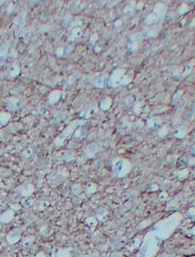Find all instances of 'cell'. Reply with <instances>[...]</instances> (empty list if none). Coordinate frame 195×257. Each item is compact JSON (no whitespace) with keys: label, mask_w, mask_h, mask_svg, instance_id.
Wrapping results in <instances>:
<instances>
[{"label":"cell","mask_w":195,"mask_h":257,"mask_svg":"<svg viewBox=\"0 0 195 257\" xmlns=\"http://www.w3.org/2000/svg\"><path fill=\"white\" fill-rule=\"evenodd\" d=\"M107 84H109V78L107 76H102L99 77L96 81L95 86L96 88H105L107 86Z\"/></svg>","instance_id":"7c38bea8"},{"label":"cell","mask_w":195,"mask_h":257,"mask_svg":"<svg viewBox=\"0 0 195 257\" xmlns=\"http://www.w3.org/2000/svg\"><path fill=\"white\" fill-rule=\"evenodd\" d=\"M193 63H188L187 65L186 66V69H185L184 74H183V76H184L191 73V71H192V70H193Z\"/></svg>","instance_id":"4316f807"},{"label":"cell","mask_w":195,"mask_h":257,"mask_svg":"<svg viewBox=\"0 0 195 257\" xmlns=\"http://www.w3.org/2000/svg\"><path fill=\"white\" fill-rule=\"evenodd\" d=\"M71 252L70 249H63L58 250L56 253V257H71Z\"/></svg>","instance_id":"ffe728a7"},{"label":"cell","mask_w":195,"mask_h":257,"mask_svg":"<svg viewBox=\"0 0 195 257\" xmlns=\"http://www.w3.org/2000/svg\"><path fill=\"white\" fill-rule=\"evenodd\" d=\"M111 257H121V255L120 253H118V252H115V253L112 254Z\"/></svg>","instance_id":"8d00e7d4"},{"label":"cell","mask_w":195,"mask_h":257,"mask_svg":"<svg viewBox=\"0 0 195 257\" xmlns=\"http://www.w3.org/2000/svg\"><path fill=\"white\" fill-rule=\"evenodd\" d=\"M2 3H3V2H0V5H1V4H2Z\"/></svg>","instance_id":"b9f144b4"},{"label":"cell","mask_w":195,"mask_h":257,"mask_svg":"<svg viewBox=\"0 0 195 257\" xmlns=\"http://www.w3.org/2000/svg\"><path fill=\"white\" fill-rule=\"evenodd\" d=\"M32 155H33V149L32 148H28V149H26L24 152H23V153H22V157L25 158V159H28Z\"/></svg>","instance_id":"d4e9b609"},{"label":"cell","mask_w":195,"mask_h":257,"mask_svg":"<svg viewBox=\"0 0 195 257\" xmlns=\"http://www.w3.org/2000/svg\"><path fill=\"white\" fill-rule=\"evenodd\" d=\"M160 20V17H158V16H156L155 14H153V13H152V14H149L148 16H147V17L146 18V20H145V23H146V24H154V23H158V21Z\"/></svg>","instance_id":"4fadbf2b"},{"label":"cell","mask_w":195,"mask_h":257,"mask_svg":"<svg viewBox=\"0 0 195 257\" xmlns=\"http://www.w3.org/2000/svg\"><path fill=\"white\" fill-rule=\"evenodd\" d=\"M32 201L31 200H24V201H23V204H24V206H25V207H30V206H31L32 205Z\"/></svg>","instance_id":"e575fe53"},{"label":"cell","mask_w":195,"mask_h":257,"mask_svg":"<svg viewBox=\"0 0 195 257\" xmlns=\"http://www.w3.org/2000/svg\"><path fill=\"white\" fill-rule=\"evenodd\" d=\"M14 217V211L12 209H7L0 215V222L9 223L12 221Z\"/></svg>","instance_id":"8992f818"},{"label":"cell","mask_w":195,"mask_h":257,"mask_svg":"<svg viewBox=\"0 0 195 257\" xmlns=\"http://www.w3.org/2000/svg\"><path fill=\"white\" fill-rule=\"evenodd\" d=\"M191 152L193 153V154H194L195 155V146H193L191 148Z\"/></svg>","instance_id":"74e56055"},{"label":"cell","mask_w":195,"mask_h":257,"mask_svg":"<svg viewBox=\"0 0 195 257\" xmlns=\"http://www.w3.org/2000/svg\"><path fill=\"white\" fill-rule=\"evenodd\" d=\"M106 214H107V210L105 209H99L96 212V216H97L98 219H102L103 216H105Z\"/></svg>","instance_id":"484cf974"},{"label":"cell","mask_w":195,"mask_h":257,"mask_svg":"<svg viewBox=\"0 0 195 257\" xmlns=\"http://www.w3.org/2000/svg\"><path fill=\"white\" fill-rule=\"evenodd\" d=\"M124 75H125V70L121 69L115 70L113 72L111 77L109 80V84L112 87H118L121 84V81Z\"/></svg>","instance_id":"3957f363"},{"label":"cell","mask_w":195,"mask_h":257,"mask_svg":"<svg viewBox=\"0 0 195 257\" xmlns=\"http://www.w3.org/2000/svg\"><path fill=\"white\" fill-rule=\"evenodd\" d=\"M80 123H81V121H80V120H75V121H73L70 125H68V126H67V128L63 131V132L62 133V135H60L59 137H57V138L55 139V141H54L55 145H56L57 146H61V145L63 143V140H64V139H65L66 137L70 136V134L72 133V132L77 128V126L79 125Z\"/></svg>","instance_id":"7a4b0ae2"},{"label":"cell","mask_w":195,"mask_h":257,"mask_svg":"<svg viewBox=\"0 0 195 257\" xmlns=\"http://www.w3.org/2000/svg\"><path fill=\"white\" fill-rule=\"evenodd\" d=\"M160 124V120L159 119V118H152L150 119L148 121H147V126L149 128H155L157 125H159Z\"/></svg>","instance_id":"d6986e66"},{"label":"cell","mask_w":195,"mask_h":257,"mask_svg":"<svg viewBox=\"0 0 195 257\" xmlns=\"http://www.w3.org/2000/svg\"><path fill=\"white\" fill-rule=\"evenodd\" d=\"M34 241H35V237L33 236H28V237H26L24 240V242H23V245L24 246V247H30V246H31L32 245V243H34Z\"/></svg>","instance_id":"603a6c76"},{"label":"cell","mask_w":195,"mask_h":257,"mask_svg":"<svg viewBox=\"0 0 195 257\" xmlns=\"http://www.w3.org/2000/svg\"><path fill=\"white\" fill-rule=\"evenodd\" d=\"M0 257H1V256H0Z\"/></svg>","instance_id":"ee69618b"},{"label":"cell","mask_w":195,"mask_h":257,"mask_svg":"<svg viewBox=\"0 0 195 257\" xmlns=\"http://www.w3.org/2000/svg\"><path fill=\"white\" fill-rule=\"evenodd\" d=\"M96 190V185L94 184L93 183L88 184V185L86 186V189H85V191H86L88 194H91V193L95 192Z\"/></svg>","instance_id":"cb8c5ba5"},{"label":"cell","mask_w":195,"mask_h":257,"mask_svg":"<svg viewBox=\"0 0 195 257\" xmlns=\"http://www.w3.org/2000/svg\"><path fill=\"white\" fill-rule=\"evenodd\" d=\"M143 39V36L141 33H134L131 36V41L133 42V43H138V42H141Z\"/></svg>","instance_id":"44dd1931"},{"label":"cell","mask_w":195,"mask_h":257,"mask_svg":"<svg viewBox=\"0 0 195 257\" xmlns=\"http://www.w3.org/2000/svg\"><path fill=\"white\" fill-rule=\"evenodd\" d=\"M187 132V127H185V126H181V127L178 128V129L176 130V132H175V133H174V136H175L176 138L182 139V138H184V137L186 136Z\"/></svg>","instance_id":"5bb4252c"},{"label":"cell","mask_w":195,"mask_h":257,"mask_svg":"<svg viewBox=\"0 0 195 257\" xmlns=\"http://www.w3.org/2000/svg\"><path fill=\"white\" fill-rule=\"evenodd\" d=\"M21 101L18 99L11 98L6 101V107L8 111H17L21 107Z\"/></svg>","instance_id":"5b68a950"},{"label":"cell","mask_w":195,"mask_h":257,"mask_svg":"<svg viewBox=\"0 0 195 257\" xmlns=\"http://www.w3.org/2000/svg\"><path fill=\"white\" fill-rule=\"evenodd\" d=\"M132 166L128 160L124 159H115L113 160L112 170L113 173L118 178H122L130 172Z\"/></svg>","instance_id":"6da1fadb"},{"label":"cell","mask_w":195,"mask_h":257,"mask_svg":"<svg viewBox=\"0 0 195 257\" xmlns=\"http://www.w3.org/2000/svg\"><path fill=\"white\" fill-rule=\"evenodd\" d=\"M63 158H64V159L66 160V161H71V160L73 159V158H74V154L71 152H67V153H65Z\"/></svg>","instance_id":"4dcf8cb0"},{"label":"cell","mask_w":195,"mask_h":257,"mask_svg":"<svg viewBox=\"0 0 195 257\" xmlns=\"http://www.w3.org/2000/svg\"><path fill=\"white\" fill-rule=\"evenodd\" d=\"M124 12L127 15H131L133 13V8L131 6H127L124 9Z\"/></svg>","instance_id":"836d02e7"},{"label":"cell","mask_w":195,"mask_h":257,"mask_svg":"<svg viewBox=\"0 0 195 257\" xmlns=\"http://www.w3.org/2000/svg\"><path fill=\"white\" fill-rule=\"evenodd\" d=\"M162 257H174L173 255H164Z\"/></svg>","instance_id":"f35d334b"},{"label":"cell","mask_w":195,"mask_h":257,"mask_svg":"<svg viewBox=\"0 0 195 257\" xmlns=\"http://www.w3.org/2000/svg\"><path fill=\"white\" fill-rule=\"evenodd\" d=\"M188 11V6L186 5V4H182L181 5V6L180 7V10H179V13H181V14H183V13H185L186 11Z\"/></svg>","instance_id":"1f68e13d"},{"label":"cell","mask_w":195,"mask_h":257,"mask_svg":"<svg viewBox=\"0 0 195 257\" xmlns=\"http://www.w3.org/2000/svg\"><path fill=\"white\" fill-rule=\"evenodd\" d=\"M10 119H11V114L9 113H0V124H1V125L7 124Z\"/></svg>","instance_id":"2e32d148"},{"label":"cell","mask_w":195,"mask_h":257,"mask_svg":"<svg viewBox=\"0 0 195 257\" xmlns=\"http://www.w3.org/2000/svg\"><path fill=\"white\" fill-rule=\"evenodd\" d=\"M35 257H46V255H45V254L43 252H39V253H37Z\"/></svg>","instance_id":"d590c367"},{"label":"cell","mask_w":195,"mask_h":257,"mask_svg":"<svg viewBox=\"0 0 195 257\" xmlns=\"http://www.w3.org/2000/svg\"><path fill=\"white\" fill-rule=\"evenodd\" d=\"M8 44H3L0 46V66H3L7 58Z\"/></svg>","instance_id":"ba28073f"},{"label":"cell","mask_w":195,"mask_h":257,"mask_svg":"<svg viewBox=\"0 0 195 257\" xmlns=\"http://www.w3.org/2000/svg\"><path fill=\"white\" fill-rule=\"evenodd\" d=\"M194 112H195V103H194Z\"/></svg>","instance_id":"60d3db41"},{"label":"cell","mask_w":195,"mask_h":257,"mask_svg":"<svg viewBox=\"0 0 195 257\" xmlns=\"http://www.w3.org/2000/svg\"><path fill=\"white\" fill-rule=\"evenodd\" d=\"M25 14H26V12L24 11V12H22L19 15H17L14 20L15 23L17 24V25L22 24L24 23V19H25Z\"/></svg>","instance_id":"7402d4cb"},{"label":"cell","mask_w":195,"mask_h":257,"mask_svg":"<svg viewBox=\"0 0 195 257\" xmlns=\"http://www.w3.org/2000/svg\"><path fill=\"white\" fill-rule=\"evenodd\" d=\"M98 145L96 143H91L90 145H88L86 148V154L88 157H93L94 155H96V153L98 152Z\"/></svg>","instance_id":"30bf717a"},{"label":"cell","mask_w":195,"mask_h":257,"mask_svg":"<svg viewBox=\"0 0 195 257\" xmlns=\"http://www.w3.org/2000/svg\"><path fill=\"white\" fill-rule=\"evenodd\" d=\"M81 190H82V189H81L80 184H74V185L72 186V191H73L74 194L78 195L81 192Z\"/></svg>","instance_id":"f546056e"},{"label":"cell","mask_w":195,"mask_h":257,"mask_svg":"<svg viewBox=\"0 0 195 257\" xmlns=\"http://www.w3.org/2000/svg\"><path fill=\"white\" fill-rule=\"evenodd\" d=\"M80 257H90L89 255H81Z\"/></svg>","instance_id":"ab89813d"},{"label":"cell","mask_w":195,"mask_h":257,"mask_svg":"<svg viewBox=\"0 0 195 257\" xmlns=\"http://www.w3.org/2000/svg\"><path fill=\"white\" fill-rule=\"evenodd\" d=\"M22 231L20 229H13L11 231H10L6 236V242L10 245H13L19 242L21 239Z\"/></svg>","instance_id":"277c9868"},{"label":"cell","mask_w":195,"mask_h":257,"mask_svg":"<svg viewBox=\"0 0 195 257\" xmlns=\"http://www.w3.org/2000/svg\"><path fill=\"white\" fill-rule=\"evenodd\" d=\"M70 48L69 47V46H63V47H61V48H59V49H57L56 51V56H60V57H62V56H66L69 52L70 51Z\"/></svg>","instance_id":"9a60e30c"},{"label":"cell","mask_w":195,"mask_h":257,"mask_svg":"<svg viewBox=\"0 0 195 257\" xmlns=\"http://www.w3.org/2000/svg\"><path fill=\"white\" fill-rule=\"evenodd\" d=\"M167 133V128L166 127V126H162V127L160 128V132H159V136H160V137H163V136H165Z\"/></svg>","instance_id":"d6a6232c"},{"label":"cell","mask_w":195,"mask_h":257,"mask_svg":"<svg viewBox=\"0 0 195 257\" xmlns=\"http://www.w3.org/2000/svg\"><path fill=\"white\" fill-rule=\"evenodd\" d=\"M153 14L158 16L160 18L162 17H164V15L166 14V6L163 4H161V3L157 4L154 6V9H153Z\"/></svg>","instance_id":"9c48e42d"},{"label":"cell","mask_w":195,"mask_h":257,"mask_svg":"<svg viewBox=\"0 0 195 257\" xmlns=\"http://www.w3.org/2000/svg\"><path fill=\"white\" fill-rule=\"evenodd\" d=\"M34 192V186L31 184H26L23 185L19 190V194L22 197H30Z\"/></svg>","instance_id":"52a82bcc"},{"label":"cell","mask_w":195,"mask_h":257,"mask_svg":"<svg viewBox=\"0 0 195 257\" xmlns=\"http://www.w3.org/2000/svg\"><path fill=\"white\" fill-rule=\"evenodd\" d=\"M10 75L11 77H16L17 76L19 75L20 73V70H19V67L16 64H13L10 67Z\"/></svg>","instance_id":"e0dca14e"},{"label":"cell","mask_w":195,"mask_h":257,"mask_svg":"<svg viewBox=\"0 0 195 257\" xmlns=\"http://www.w3.org/2000/svg\"><path fill=\"white\" fill-rule=\"evenodd\" d=\"M86 223H87L89 226L92 227V226H95V225L96 224V219H95L94 217H89V218L86 219Z\"/></svg>","instance_id":"f1b7e54d"},{"label":"cell","mask_w":195,"mask_h":257,"mask_svg":"<svg viewBox=\"0 0 195 257\" xmlns=\"http://www.w3.org/2000/svg\"><path fill=\"white\" fill-rule=\"evenodd\" d=\"M1 126H2V125H1V124H0V127H1Z\"/></svg>","instance_id":"7bdbcfd3"},{"label":"cell","mask_w":195,"mask_h":257,"mask_svg":"<svg viewBox=\"0 0 195 257\" xmlns=\"http://www.w3.org/2000/svg\"><path fill=\"white\" fill-rule=\"evenodd\" d=\"M112 104V100L110 98H106L105 100H103L101 103V108L102 110H108L109 109V107H111Z\"/></svg>","instance_id":"ac0fdd59"},{"label":"cell","mask_w":195,"mask_h":257,"mask_svg":"<svg viewBox=\"0 0 195 257\" xmlns=\"http://www.w3.org/2000/svg\"><path fill=\"white\" fill-rule=\"evenodd\" d=\"M81 36H82V30H81L80 29H75L72 31V36H74L75 38H79Z\"/></svg>","instance_id":"83f0119b"},{"label":"cell","mask_w":195,"mask_h":257,"mask_svg":"<svg viewBox=\"0 0 195 257\" xmlns=\"http://www.w3.org/2000/svg\"><path fill=\"white\" fill-rule=\"evenodd\" d=\"M60 97H61V92L60 91H53L49 95V102L50 104H54L60 100Z\"/></svg>","instance_id":"8fae6325"}]
</instances>
